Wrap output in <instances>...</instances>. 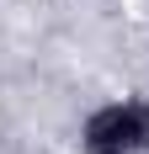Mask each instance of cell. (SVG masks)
<instances>
[{
	"instance_id": "1",
	"label": "cell",
	"mask_w": 149,
	"mask_h": 154,
	"mask_svg": "<svg viewBox=\"0 0 149 154\" xmlns=\"http://www.w3.org/2000/svg\"><path fill=\"white\" fill-rule=\"evenodd\" d=\"M80 154H149V101L144 96H112L85 112Z\"/></svg>"
}]
</instances>
